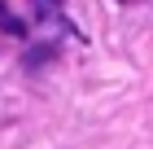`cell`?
<instances>
[{"mask_svg":"<svg viewBox=\"0 0 153 149\" xmlns=\"http://www.w3.org/2000/svg\"><path fill=\"white\" fill-rule=\"evenodd\" d=\"M0 31H4V35H18V40H22V35H26L22 18H18V13H13L9 4H0Z\"/></svg>","mask_w":153,"mask_h":149,"instance_id":"cell-1","label":"cell"},{"mask_svg":"<svg viewBox=\"0 0 153 149\" xmlns=\"http://www.w3.org/2000/svg\"><path fill=\"white\" fill-rule=\"evenodd\" d=\"M57 57V44H35V48H26V66H44V61H53Z\"/></svg>","mask_w":153,"mask_h":149,"instance_id":"cell-2","label":"cell"}]
</instances>
